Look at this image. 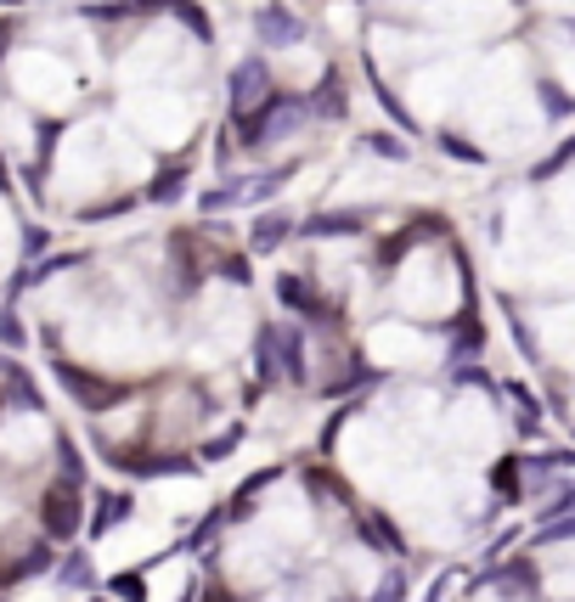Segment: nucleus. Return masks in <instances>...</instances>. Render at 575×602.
<instances>
[{
	"label": "nucleus",
	"instance_id": "nucleus-4",
	"mask_svg": "<svg viewBox=\"0 0 575 602\" xmlns=\"http://www.w3.org/2000/svg\"><path fill=\"white\" fill-rule=\"evenodd\" d=\"M255 29H260V46H299L305 40V23L288 7H260Z\"/></svg>",
	"mask_w": 575,
	"mask_h": 602
},
{
	"label": "nucleus",
	"instance_id": "nucleus-9",
	"mask_svg": "<svg viewBox=\"0 0 575 602\" xmlns=\"http://www.w3.org/2000/svg\"><path fill=\"white\" fill-rule=\"evenodd\" d=\"M113 596H125V602H141L147 591H141V574H119L113 580Z\"/></svg>",
	"mask_w": 575,
	"mask_h": 602
},
{
	"label": "nucleus",
	"instance_id": "nucleus-11",
	"mask_svg": "<svg viewBox=\"0 0 575 602\" xmlns=\"http://www.w3.org/2000/svg\"><path fill=\"white\" fill-rule=\"evenodd\" d=\"M204 602H231V596H226V591H220V585H215V591H209V596H204Z\"/></svg>",
	"mask_w": 575,
	"mask_h": 602
},
{
	"label": "nucleus",
	"instance_id": "nucleus-7",
	"mask_svg": "<svg viewBox=\"0 0 575 602\" xmlns=\"http://www.w3.org/2000/svg\"><path fill=\"white\" fill-rule=\"evenodd\" d=\"M282 237H288V220H282V214H271V220H260V225H255V248H260V253H266V248H277Z\"/></svg>",
	"mask_w": 575,
	"mask_h": 602
},
{
	"label": "nucleus",
	"instance_id": "nucleus-6",
	"mask_svg": "<svg viewBox=\"0 0 575 602\" xmlns=\"http://www.w3.org/2000/svg\"><path fill=\"white\" fill-rule=\"evenodd\" d=\"M305 231L310 237H350V231H361V214H310Z\"/></svg>",
	"mask_w": 575,
	"mask_h": 602
},
{
	"label": "nucleus",
	"instance_id": "nucleus-3",
	"mask_svg": "<svg viewBox=\"0 0 575 602\" xmlns=\"http://www.w3.org/2000/svg\"><path fill=\"white\" fill-rule=\"evenodd\" d=\"M40 524H46L57 541L79 535V490H73V484H51V490L40 495Z\"/></svg>",
	"mask_w": 575,
	"mask_h": 602
},
{
	"label": "nucleus",
	"instance_id": "nucleus-5",
	"mask_svg": "<svg viewBox=\"0 0 575 602\" xmlns=\"http://www.w3.org/2000/svg\"><path fill=\"white\" fill-rule=\"evenodd\" d=\"M57 378L68 383V394H73V400H86L91 411H102V405H113V400H119V389H113V383H97L91 372H79V367H57Z\"/></svg>",
	"mask_w": 575,
	"mask_h": 602
},
{
	"label": "nucleus",
	"instance_id": "nucleus-1",
	"mask_svg": "<svg viewBox=\"0 0 575 602\" xmlns=\"http://www.w3.org/2000/svg\"><path fill=\"white\" fill-rule=\"evenodd\" d=\"M299 119H305V102H288V97H271L260 119H249V124H242V141H249V147H266V141H277V136H288V130H299Z\"/></svg>",
	"mask_w": 575,
	"mask_h": 602
},
{
	"label": "nucleus",
	"instance_id": "nucleus-8",
	"mask_svg": "<svg viewBox=\"0 0 575 602\" xmlns=\"http://www.w3.org/2000/svg\"><path fill=\"white\" fill-rule=\"evenodd\" d=\"M125 512H130V501H125V495H108V506L97 512V530H108V524H119V519H125Z\"/></svg>",
	"mask_w": 575,
	"mask_h": 602
},
{
	"label": "nucleus",
	"instance_id": "nucleus-10",
	"mask_svg": "<svg viewBox=\"0 0 575 602\" xmlns=\"http://www.w3.org/2000/svg\"><path fill=\"white\" fill-rule=\"evenodd\" d=\"M378 602H400V580H389V585H384V596H378Z\"/></svg>",
	"mask_w": 575,
	"mask_h": 602
},
{
	"label": "nucleus",
	"instance_id": "nucleus-2",
	"mask_svg": "<svg viewBox=\"0 0 575 602\" xmlns=\"http://www.w3.org/2000/svg\"><path fill=\"white\" fill-rule=\"evenodd\" d=\"M266 91H271V68H266L260 57H249V62H237V68H231V108H237V113L266 108V102H271Z\"/></svg>",
	"mask_w": 575,
	"mask_h": 602
}]
</instances>
